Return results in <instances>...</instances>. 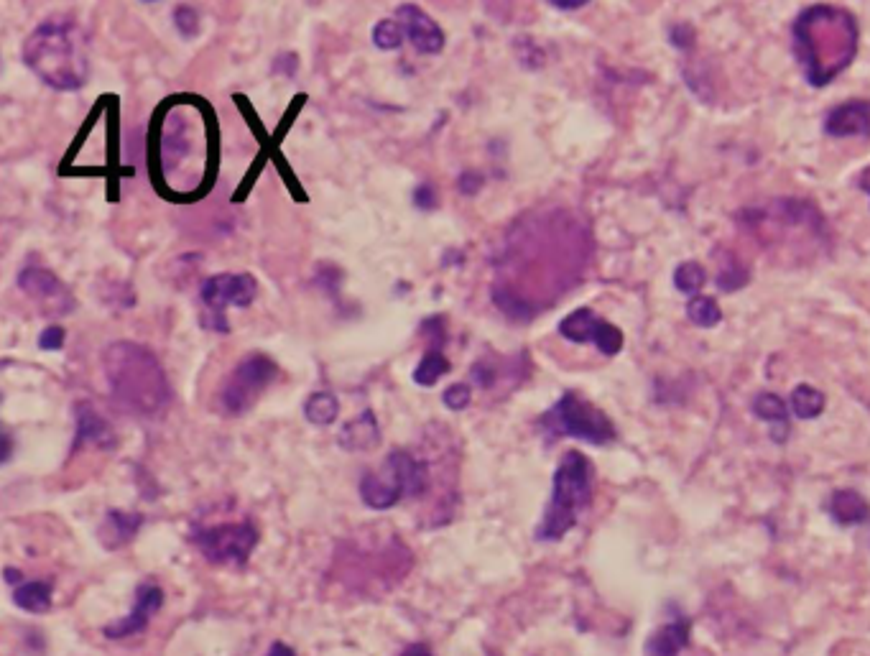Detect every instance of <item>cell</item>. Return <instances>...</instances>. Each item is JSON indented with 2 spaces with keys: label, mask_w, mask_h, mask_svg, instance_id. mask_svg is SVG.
Segmentation results:
<instances>
[{
  "label": "cell",
  "mask_w": 870,
  "mask_h": 656,
  "mask_svg": "<svg viewBox=\"0 0 870 656\" xmlns=\"http://www.w3.org/2000/svg\"><path fill=\"white\" fill-rule=\"evenodd\" d=\"M794 52L812 87H825L858 52V21L835 6H812L794 23Z\"/></svg>",
  "instance_id": "cell-1"
},
{
  "label": "cell",
  "mask_w": 870,
  "mask_h": 656,
  "mask_svg": "<svg viewBox=\"0 0 870 656\" xmlns=\"http://www.w3.org/2000/svg\"><path fill=\"white\" fill-rule=\"evenodd\" d=\"M23 64L44 85L59 92H77L90 77V44L80 23L67 16L39 23L23 41Z\"/></svg>",
  "instance_id": "cell-2"
},
{
  "label": "cell",
  "mask_w": 870,
  "mask_h": 656,
  "mask_svg": "<svg viewBox=\"0 0 870 656\" xmlns=\"http://www.w3.org/2000/svg\"><path fill=\"white\" fill-rule=\"evenodd\" d=\"M105 381L110 394L136 417L154 419L169 409L174 391L164 366L154 353L138 343H113L103 353Z\"/></svg>",
  "instance_id": "cell-3"
},
{
  "label": "cell",
  "mask_w": 870,
  "mask_h": 656,
  "mask_svg": "<svg viewBox=\"0 0 870 656\" xmlns=\"http://www.w3.org/2000/svg\"><path fill=\"white\" fill-rule=\"evenodd\" d=\"M592 501V463L582 452L569 450L557 465L552 483V498L544 511L536 539L559 542L569 529H575L582 511Z\"/></svg>",
  "instance_id": "cell-4"
},
{
  "label": "cell",
  "mask_w": 870,
  "mask_h": 656,
  "mask_svg": "<svg viewBox=\"0 0 870 656\" xmlns=\"http://www.w3.org/2000/svg\"><path fill=\"white\" fill-rule=\"evenodd\" d=\"M429 488V465L409 450H393L378 473L360 478V498L373 511L393 508L401 498H416Z\"/></svg>",
  "instance_id": "cell-5"
},
{
  "label": "cell",
  "mask_w": 870,
  "mask_h": 656,
  "mask_svg": "<svg viewBox=\"0 0 870 656\" xmlns=\"http://www.w3.org/2000/svg\"><path fill=\"white\" fill-rule=\"evenodd\" d=\"M539 427L552 440L554 437H575V440L590 442V445H608L618 437L608 414L577 396L575 391L562 394V399L539 419Z\"/></svg>",
  "instance_id": "cell-6"
},
{
  "label": "cell",
  "mask_w": 870,
  "mask_h": 656,
  "mask_svg": "<svg viewBox=\"0 0 870 656\" xmlns=\"http://www.w3.org/2000/svg\"><path fill=\"white\" fill-rule=\"evenodd\" d=\"M276 378H279V366L268 355H245L230 371L228 381L222 383L220 394H217L220 411L228 417H243L258 404V399L266 394Z\"/></svg>",
  "instance_id": "cell-7"
},
{
  "label": "cell",
  "mask_w": 870,
  "mask_h": 656,
  "mask_svg": "<svg viewBox=\"0 0 870 656\" xmlns=\"http://www.w3.org/2000/svg\"><path fill=\"white\" fill-rule=\"evenodd\" d=\"M258 294V281L251 274H217L202 284L200 302L205 307L202 314V327L205 330L217 332V335H228L230 322L225 317V309L251 307L253 299Z\"/></svg>",
  "instance_id": "cell-8"
},
{
  "label": "cell",
  "mask_w": 870,
  "mask_h": 656,
  "mask_svg": "<svg viewBox=\"0 0 870 656\" xmlns=\"http://www.w3.org/2000/svg\"><path fill=\"white\" fill-rule=\"evenodd\" d=\"M258 534L253 521H235V524H217L194 529L192 542L212 565L243 567L251 560L253 549L258 547Z\"/></svg>",
  "instance_id": "cell-9"
},
{
  "label": "cell",
  "mask_w": 870,
  "mask_h": 656,
  "mask_svg": "<svg viewBox=\"0 0 870 656\" xmlns=\"http://www.w3.org/2000/svg\"><path fill=\"white\" fill-rule=\"evenodd\" d=\"M197 154V141L189 126L187 110L174 108L166 113L164 126L156 133V172L161 174V182L171 184L174 174Z\"/></svg>",
  "instance_id": "cell-10"
},
{
  "label": "cell",
  "mask_w": 870,
  "mask_h": 656,
  "mask_svg": "<svg viewBox=\"0 0 870 656\" xmlns=\"http://www.w3.org/2000/svg\"><path fill=\"white\" fill-rule=\"evenodd\" d=\"M559 335L569 343H595V348L605 355H618L623 350V332L618 330L610 322L600 320L598 314L592 309L582 307L575 309L572 314H567L562 322H559Z\"/></svg>",
  "instance_id": "cell-11"
},
{
  "label": "cell",
  "mask_w": 870,
  "mask_h": 656,
  "mask_svg": "<svg viewBox=\"0 0 870 656\" xmlns=\"http://www.w3.org/2000/svg\"><path fill=\"white\" fill-rule=\"evenodd\" d=\"M18 286H21V291H26V297L44 307L46 314H69L74 309V299L67 284H62L54 271L26 266L18 274Z\"/></svg>",
  "instance_id": "cell-12"
},
{
  "label": "cell",
  "mask_w": 870,
  "mask_h": 656,
  "mask_svg": "<svg viewBox=\"0 0 870 656\" xmlns=\"http://www.w3.org/2000/svg\"><path fill=\"white\" fill-rule=\"evenodd\" d=\"M161 605H164V590H161L159 585L146 582V585H141V588L136 590V603H133L131 613H128L126 618H120V621L108 623V626L103 628V634L108 636V639H126V636L141 634V631H146L148 621L156 616V611H159Z\"/></svg>",
  "instance_id": "cell-13"
},
{
  "label": "cell",
  "mask_w": 870,
  "mask_h": 656,
  "mask_svg": "<svg viewBox=\"0 0 870 656\" xmlns=\"http://www.w3.org/2000/svg\"><path fill=\"white\" fill-rule=\"evenodd\" d=\"M396 18H399L401 29H404V36L411 41V46H414L419 54H439L444 49V31L439 29V23L434 21L429 13L421 11L419 6H414V3H404V6H399V11H396Z\"/></svg>",
  "instance_id": "cell-14"
},
{
  "label": "cell",
  "mask_w": 870,
  "mask_h": 656,
  "mask_svg": "<svg viewBox=\"0 0 870 656\" xmlns=\"http://www.w3.org/2000/svg\"><path fill=\"white\" fill-rule=\"evenodd\" d=\"M80 447H100V450H113L115 447V432L105 417H100L95 406L80 401L74 406V447L77 452Z\"/></svg>",
  "instance_id": "cell-15"
},
{
  "label": "cell",
  "mask_w": 870,
  "mask_h": 656,
  "mask_svg": "<svg viewBox=\"0 0 870 656\" xmlns=\"http://www.w3.org/2000/svg\"><path fill=\"white\" fill-rule=\"evenodd\" d=\"M825 131L830 136H868L870 133V103L865 100H850L842 103L827 115Z\"/></svg>",
  "instance_id": "cell-16"
},
{
  "label": "cell",
  "mask_w": 870,
  "mask_h": 656,
  "mask_svg": "<svg viewBox=\"0 0 870 656\" xmlns=\"http://www.w3.org/2000/svg\"><path fill=\"white\" fill-rule=\"evenodd\" d=\"M378 442H381V427H378L376 414L370 409L363 411L353 422H347L337 434V445L347 452L376 450Z\"/></svg>",
  "instance_id": "cell-17"
},
{
  "label": "cell",
  "mask_w": 870,
  "mask_h": 656,
  "mask_svg": "<svg viewBox=\"0 0 870 656\" xmlns=\"http://www.w3.org/2000/svg\"><path fill=\"white\" fill-rule=\"evenodd\" d=\"M689 628H692V623L687 618H677V621L656 628L654 634L649 636V641H646V654L679 656V651L689 644Z\"/></svg>",
  "instance_id": "cell-18"
},
{
  "label": "cell",
  "mask_w": 870,
  "mask_h": 656,
  "mask_svg": "<svg viewBox=\"0 0 870 656\" xmlns=\"http://www.w3.org/2000/svg\"><path fill=\"white\" fill-rule=\"evenodd\" d=\"M827 511L842 526L863 524L870 516L868 501L858 491H835L830 496V503H827Z\"/></svg>",
  "instance_id": "cell-19"
},
{
  "label": "cell",
  "mask_w": 870,
  "mask_h": 656,
  "mask_svg": "<svg viewBox=\"0 0 870 656\" xmlns=\"http://www.w3.org/2000/svg\"><path fill=\"white\" fill-rule=\"evenodd\" d=\"M143 526L141 514H128V511H108L103 526V542L110 549L120 547V544L131 542L138 534V529Z\"/></svg>",
  "instance_id": "cell-20"
},
{
  "label": "cell",
  "mask_w": 870,
  "mask_h": 656,
  "mask_svg": "<svg viewBox=\"0 0 870 656\" xmlns=\"http://www.w3.org/2000/svg\"><path fill=\"white\" fill-rule=\"evenodd\" d=\"M340 417V401L332 391H317L304 401V419L314 427H330Z\"/></svg>",
  "instance_id": "cell-21"
},
{
  "label": "cell",
  "mask_w": 870,
  "mask_h": 656,
  "mask_svg": "<svg viewBox=\"0 0 870 656\" xmlns=\"http://www.w3.org/2000/svg\"><path fill=\"white\" fill-rule=\"evenodd\" d=\"M450 368H452V363H450V358L442 353V348H427V353L421 355L419 366L414 368L411 378H414L416 386L432 388L434 383H437L439 378L444 376V373H450Z\"/></svg>",
  "instance_id": "cell-22"
},
{
  "label": "cell",
  "mask_w": 870,
  "mask_h": 656,
  "mask_svg": "<svg viewBox=\"0 0 870 656\" xmlns=\"http://www.w3.org/2000/svg\"><path fill=\"white\" fill-rule=\"evenodd\" d=\"M13 600H16V605H21L23 611L46 613L52 608V585L41 580L23 582L13 593Z\"/></svg>",
  "instance_id": "cell-23"
},
{
  "label": "cell",
  "mask_w": 870,
  "mask_h": 656,
  "mask_svg": "<svg viewBox=\"0 0 870 656\" xmlns=\"http://www.w3.org/2000/svg\"><path fill=\"white\" fill-rule=\"evenodd\" d=\"M753 411L758 417L766 419V422L776 424V440H784V434L789 432V409H786L784 399L776 394H758V399L753 401Z\"/></svg>",
  "instance_id": "cell-24"
},
{
  "label": "cell",
  "mask_w": 870,
  "mask_h": 656,
  "mask_svg": "<svg viewBox=\"0 0 870 656\" xmlns=\"http://www.w3.org/2000/svg\"><path fill=\"white\" fill-rule=\"evenodd\" d=\"M791 409H794V414H797L799 419L819 417L822 409H825V394L817 391L814 386L802 383V386L794 388V394H791Z\"/></svg>",
  "instance_id": "cell-25"
},
{
  "label": "cell",
  "mask_w": 870,
  "mask_h": 656,
  "mask_svg": "<svg viewBox=\"0 0 870 656\" xmlns=\"http://www.w3.org/2000/svg\"><path fill=\"white\" fill-rule=\"evenodd\" d=\"M687 317L697 327H715L717 322L723 320V312H720V307H717L715 299L697 294V297L689 299Z\"/></svg>",
  "instance_id": "cell-26"
},
{
  "label": "cell",
  "mask_w": 870,
  "mask_h": 656,
  "mask_svg": "<svg viewBox=\"0 0 870 656\" xmlns=\"http://www.w3.org/2000/svg\"><path fill=\"white\" fill-rule=\"evenodd\" d=\"M401 41H404V29H401L399 21H393V18H381V21L373 26V44H376L381 52H393V49H399Z\"/></svg>",
  "instance_id": "cell-27"
},
{
  "label": "cell",
  "mask_w": 870,
  "mask_h": 656,
  "mask_svg": "<svg viewBox=\"0 0 870 656\" xmlns=\"http://www.w3.org/2000/svg\"><path fill=\"white\" fill-rule=\"evenodd\" d=\"M674 284H677V289L684 291V294H692V297H697V291L705 286V271H702L700 263H694V261L682 263V266L674 271Z\"/></svg>",
  "instance_id": "cell-28"
},
{
  "label": "cell",
  "mask_w": 870,
  "mask_h": 656,
  "mask_svg": "<svg viewBox=\"0 0 870 656\" xmlns=\"http://www.w3.org/2000/svg\"><path fill=\"white\" fill-rule=\"evenodd\" d=\"M174 26H177L182 39H194V36L200 34V16H197L194 8L179 6L177 11H174Z\"/></svg>",
  "instance_id": "cell-29"
},
{
  "label": "cell",
  "mask_w": 870,
  "mask_h": 656,
  "mask_svg": "<svg viewBox=\"0 0 870 656\" xmlns=\"http://www.w3.org/2000/svg\"><path fill=\"white\" fill-rule=\"evenodd\" d=\"M472 401V386L467 383H452L442 394V404L450 411H465Z\"/></svg>",
  "instance_id": "cell-30"
},
{
  "label": "cell",
  "mask_w": 870,
  "mask_h": 656,
  "mask_svg": "<svg viewBox=\"0 0 870 656\" xmlns=\"http://www.w3.org/2000/svg\"><path fill=\"white\" fill-rule=\"evenodd\" d=\"M64 343H67V332H64V327L49 325L46 330H41L39 350H44V353H57V350L64 348Z\"/></svg>",
  "instance_id": "cell-31"
},
{
  "label": "cell",
  "mask_w": 870,
  "mask_h": 656,
  "mask_svg": "<svg viewBox=\"0 0 870 656\" xmlns=\"http://www.w3.org/2000/svg\"><path fill=\"white\" fill-rule=\"evenodd\" d=\"M414 205L424 212L434 210V207L439 205L437 189H434L432 184H419V187L414 189Z\"/></svg>",
  "instance_id": "cell-32"
},
{
  "label": "cell",
  "mask_w": 870,
  "mask_h": 656,
  "mask_svg": "<svg viewBox=\"0 0 870 656\" xmlns=\"http://www.w3.org/2000/svg\"><path fill=\"white\" fill-rule=\"evenodd\" d=\"M457 187H460L462 194H475L483 187V177L478 172H465L460 177V182H457Z\"/></svg>",
  "instance_id": "cell-33"
},
{
  "label": "cell",
  "mask_w": 870,
  "mask_h": 656,
  "mask_svg": "<svg viewBox=\"0 0 870 656\" xmlns=\"http://www.w3.org/2000/svg\"><path fill=\"white\" fill-rule=\"evenodd\" d=\"M399 656H432V651H429L424 644H411L409 649L401 651Z\"/></svg>",
  "instance_id": "cell-34"
},
{
  "label": "cell",
  "mask_w": 870,
  "mask_h": 656,
  "mask_svg": "<svg viewBox=\"0 0 870 656\" xmlns=\"http://www.w3.org/2000/svg\"><path fill=\"white\" fill-rule=\"evenodd\" d=\"M266 656H296V654H294V649H291V646H286V644H281V641H276V644L271 646V651H268Z\"/></svg>",
  "instance_id": "cell-35"
},
{
  "label": "cell",
  "mask_w": 870,
  "mask_h": 656,
  "mask_svg": "<svg viewBox=\"0 0 870 656\" xmlns=\"http://www.w3.org/2000/svg\"><path fill=\"white\" fill-rule=\"evenodd\" d=\"M549 6H554V8H564V11H575V8H582V6H585V0H572V3H562V0H552V3H549Z\"/></svg>",
  "instance_id": "cell-36"
},
{
  "label": "cell",
  "mask_w": 870,
  "mask_h": 656,
  "mask_svg": "<svg viewBox=\"0 0 870 656\" xmlns=\"http://www.w3.org/2000/svg\"><path fill=\"white\" fill-rule=\"evenodd\" d=\"M860 187H863L865 192H870V169L868 172H863V177H860Z\"/></svg>",
  "instance_id": "cell-37"
},
{
  "label": "cell",
  "mask_w": 870,
  "mask_h": 656,
  "mask_svg": "<svg viewBox=\"0 0 870 656\" xmlns=\"http://www.w3.org/2000/svg\"><path fill=\"white\" fill-rule=\"evenodd\" d=\"M6 580L8 582H16L18 580V572L13 570V567H8V570H6Z\"/></svg>",
  "instance_id": "cell-38"
}]
</instances>
